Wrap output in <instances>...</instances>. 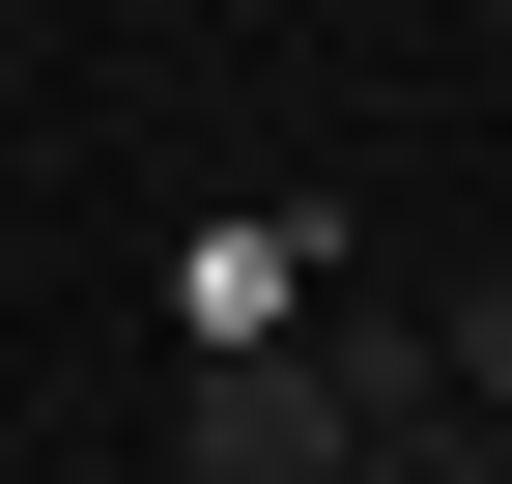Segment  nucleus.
Here are the masks:
<instances>
[{
	"instance_id": "nucleus-5",
	"label": "nucleus",
	"mask_w": 512,
	"mask_h": 484,
	"mask_svg": "<svg viewBox=\"0 0 512 484\" xmlns=\"http://www.w3.org/2000/svg\"><path fill=\"white\" fill-rule=\"evenodd\" d=\"M484 57H512V0H484Z\"/></svg>"
},
{
	"instance_id": "nucleus-4",
	"label": "nucleus",
	"mask_w": 512,
	"mask_h": 484,
	"mask_svg": "<svg viewBox=\"0 0 512 484\" xmlns=\"http://www.w3.org/2000/svg\"><path fill=\"white\" fill-rule=\"evenodd\" d=\"M143 484H200V456H143Z\"/></svg>"
},
{
	"instance_id": "nucleus-1",
	"label": "nucleus",
	"mask_w": 512,
	"mask_h": 484,
	"mask_svg": "<svg viewBox=\"0 0 512 484\" xmlns=\"http://www.w3.org/2000/svg\"><path fill=\"white\" fill-rule=\"evenodd\" d=\"M370 428H399V342H313V314H256V342H200V484H342Z\"/></svg>"
},
{
	"instance_id": "nucleus-2",
	"label": "nucleus",
	"mask_w": 512,
	"mask_h": 484,
	"mask_svg": "<svg viewBox=\"0 0 512 484\" xmlns=\"http://www.w3.org/2000/svg\"><path fill=\"white\" fill-rule=\"evenodd\" d=\"M342 484H512V456H484V399H399V428H370Z\"/></svg>"
},
{
	"instance_id": "nucleus-3",
	"label": "nucleus",
	"mask_w": 512,
	"mask_h": 484,
	"mask_svg": "<svg viewBox=\"0 0 512 484\" xmlns=\"http://www.w3.org/2000/svg\"><path fill=\"white\" fill-rule=\"evenodd\" d=\"M456 399H512V257H456Z\"/></svg>"
}]
</instances>
